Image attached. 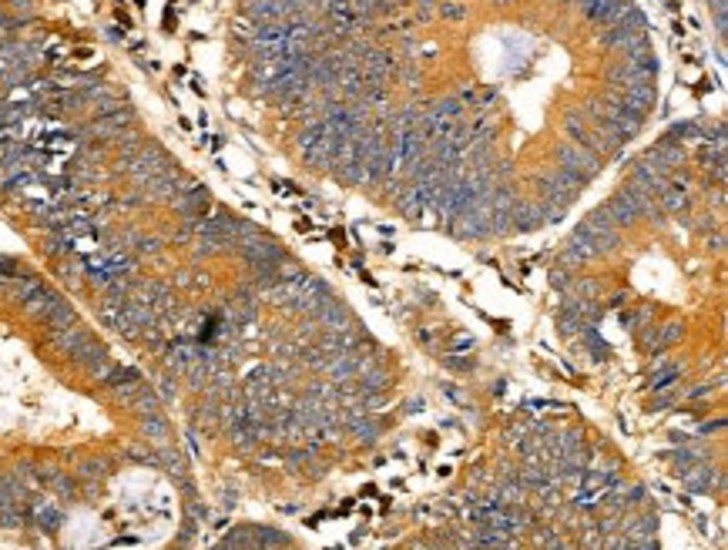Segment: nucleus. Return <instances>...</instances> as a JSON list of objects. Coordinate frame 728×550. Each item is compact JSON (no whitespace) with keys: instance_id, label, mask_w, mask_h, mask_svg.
<instances>
[{"instance_id":"obj_1","label":"nucleus","mask_w":728,"mask_h":550,"mask_svg":"<svg viewBox=\"0 0 728 550\" xmlns=\"http://www.w3.org/2000/svg\"><path fill=\"white\" fill-rule=\"evenodd\" d=\"M557 161H561V171H571V175L581 178L584 185L597 175V168H601L594 151H587L584 144H574V141L557 144Z\"/></svg>"},{"instance_id":"obj_2","label":"nucleus","mask_w":728,"mask_h":550,"mask_svg":"<svg viewBox=\"0 0 728 550\" xmlns=\"http://www.w3.org/2000/svg\"><path fill=\"white\" fill-rule=\"evenodd\" d=\"M443 14H447V17H450V21H460V17H464V7H460V4H443Z\"/></svg>"}]
</instances>
